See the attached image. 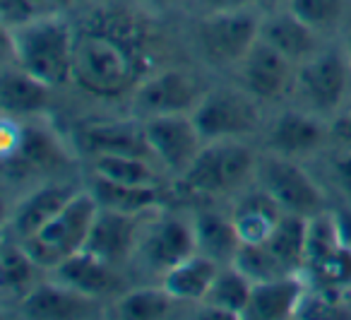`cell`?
Wrapping results in <instances>:
<instances>
[{
  "instance_id": "3",
  "label": "cell",
  "mask_w": 351,
  "mask_h": 320,
  "mask_svg": "<svg viewBox=\"0 0 351 320\" xmlns=\"http://www.w3.org/2000/svg\"><path fill=\"white\" fill-rule=\"evenodd\" d=\"M99 209L101 207L92 190H77L73 200L44 229L22 243L41 270H56L60 262L84 248Z\"/></svg>"
},
{
  "instance_id": "41",
  "label": "cell",
  "mask_w": 351,
  "mask_h": 320,
  "mask_svg": "<svg viewBox=\"0 0 351 320\" xmlns=\"http://www.w3.org/2000/svg\"><path fill=\"white\" fill-rule=\"evenodd\" d=\"M258 3H265V5H274V3H279V0H258Z\"/></svg>"
},
{
  "instance_id": "37",
  "label": "cell",
  "mask_w": 351,
  "mask_h": 320,
  "mask_svg": "<svg viewBox=\"0 0 351 320\" xmlns=\"http://www.w3.org/2000/svg\"><path fill=\"white\" fill-rule=\"evenodd\" d=\"M205 10V15H215V12H234L245 10L253 0H197Z\"/></svg>"
},
{
  "instance_id": "17",
  "label": "cell",
  "mask_w": 351,
  "mask_h": 320,
  "mask_svg": "<svg viewBox=\"0 0 351 320\" xmlns=\"http://www.w3.org/2000/svg\"><path fill=\"white\" fill-rule=\"evenodd\" d=\"M260 39L282 51L296 65L317 54L315 30L298 20L289 8L284 12H272L265 20H260Z\"/></svg>"
},
{
  "instance_id": "11",
  "label": "cell",
  "mask_w": 351,
  "mask_h": 320,
  "mask_svg": "<svg viewBox=\"0 0 351 320\" xmlns=\"http://www.w3.org/2000/svg\"><path fill=\"white\" fill-rule=\"evenodd\" d=\"M197 78L186 70H154L135 89V111L142 118L166 113H193L202 99Z\"/></svg>"
},
{
  "instance_id": "34",
  "label": "cell",
  "mask_w": 351,
  "mask_h": 320,
  "mask_svg": "<svg viewBox=\"0 0 351 320\" xmlns=\"http://www.w3.org/2000/svg\"><path fill=\"white\" fill-rule=\"evenodd\" d=\"M332 217V229H335V236L339 248L351 253V207L337 209V212L330 214Z\"/></svg>"
},
{
  "instance_id": "4",
  "label": "cell",
  "mask_w": 351,
  "mask_h": 320,
  "mask_svg": "<svg viewBox=\"0 0 351 320\" xmlns=\"http://www.w3.org/2000/svg\"><path fill=\"white\" fill-rule=\"evenodd\" d=\"M255 169V155L239 140H212L200 150L181 183L188 193L224 195L234 193L248 181Z\"/></svg>"
},
{
  "instance_id": "31",
  "label": "cell",
  "mask_w": 351,
  "mask_h": 320,
  "mask_svg": "<svg viewBox=\"0 0 351 320\" xmlns=\"http://www.w3.org/2000/svg\"><path fill=\"white\" fill-rule=\"evenodd\" d=\"M171 306H173V299L166 294L164 286L159 289L149 286V289H135L123 294L113 310H116V318L121 320H159L169 315Z\"/></svg>"
},
{
  "instance_id": "18",
  "label": "cell",
  "mask_w": 351,
  "mask_h": 320,
  "mask_svg": "<svg viewBox=\"0 0 351 320\" xmlns=\"http://www.w3.org/2000/svg\"><path fill=\"white\" fill-rule=\"evenodd\" d=\"M53 272H56V282L70 286V289L82 291L87 296H94V299L121 289L116 265H108V262L99 260L97 255H92L87 251H80L75 255H70Z\"/></svg>"
},
{
  "instance_id": "16",
  "label": "cell",
  "mask_w": 351,
  "mask_h": 320,
  "mask_svg": "<svg viewBox=\"0 0 351 320\" xmlns=\"http://www.w3.org/2000/svg\"><path fill=\"white\" fill-rule=\"evenodd\" d=\"M75 193H77V188H73L70 183H46L27 195L25 200H20L10 217L15 238L25 241V238L34 236L73 200Z\"/></svg>"
},
{
  "instance_id": "19",
  "label": "cell",
  "mask_w": 351,
  "mask_h": 320,
  "mask_svg": "<svg viewBox=\"0 0 351 320\" xmlns=\"http://www.w3.org/2000/svg\"><path fill=\"white\" fill-rule=\"evenodd\" d=\"M303 301V284L296 275L279 277L272 282L253 284L250 304L243 318L250 320H287L298 313Z\"/></svg>"
},
{
  "instance_id": "39",
  "label": "cell",
  "mask_w": 351,
  "mask_h": 320,
  "mask_svg": "<svg viewBox=\"0 0 351 320\" xmlns=\"http://www.w3.org/2000/svg\"><path fill=\"white\" fill-rule=\"evenodd\" d=\"M51 5H68V3H73V0H49Z\"/></svg>"
},
{
  "instance_id": "26",
  "label": "cell",
  "mask_w": 351,
  "mask_h": 320,
  "mask_svg": "<svg viewBox=\"0 0 351 320\" xmlns=\"http://www.w3.org/2000/svg\"><path fill=\"white\" fill-rule=\"evenodd\" d=\"M92 193L99 207L125 214H145L159 205V185H123L94 176Z\"/></svg>"
},
{
  "instance_id": "12",
  "label": "cell",
  "mask_w": 351,
  "mask_h": 320,
  "mask_svg": "<svg viewBox=\"0 0 351 320\" xmlns=\"http://www.w3.org/2000/svg\"><path fill=\"white\" fill-rule=\"evenodd\" d=\"M75 142L89 157L121 155V157H140V159L154 161L152 147L147 142L145 123H135V121L89 123V126H82L75 133Z\"/></svg>"
},
{
  "instance_id": "14",
  "label": "cell",
  "mask_w": 351,
  "mask_h": 320,
  "mask_svg": "<svg viewBox=\"0 0 351 320\" xmlns=\"http://www.w3.org/2000/svg\"><path fill=\"white\" fill-rule=\"evenodd\" d=\"M20 313L32 320H75L97 313V299L60 282H46L22 296Z\"/></svg>"
},
{
  "instance_id": "20",
  "label": "cell",
  "mask_w": 351,
  "mask_h": 320,
  "mask_svg": "<svg viewBox=\"0 0 351 320\" xmlns=\"http://www.w3.org/2000/svg\"><path fill=\"white\" fill-rule=\"evenodd\" d=\"M327 133H330V128L325 130V126L315 116H308L301 111H287L269 128V147L282 157L306 155V152H313L322 145Z\"/></svg>"
},
{
  "instance_id": "38",
  "label": "cell",
  "mask_w": 351,
  "mask_h": 320,
  "mask_svg": "<svg viewBox=\"0 0 351 320\" xmlns=\"http://www.w3.org/2000/svg\"><path fill=\"white\" fill-rule=\"evenodd\" d=\"M145 3H149V5H159V8H164V5H171L173 0H145Z\"/></svg>"
},
{
  "instance_id": "6",
  "label": "cell",
  "mask_w": 351,
  "mask_h": 320,
  "mask_svg": "<svg viewBox=\"0 0 351 320\" xmlns=\"http://www.w3.org/2000/svg\"><path fill=\"white\" fill-rule=\"evenodd\" d=\"M197 46L212 65H239L260 39V20L245 10L205 15L195 32Z\"/></svg>"
},
{
  "instance_id": "13",
  "label": "cell",
  "mask_w": 351,
  "mask_h": 320,
  "mask_svg": "<svg viewBox=\"0 0 351 320\" xmlns=\"http://www.w3.org/2000/svg\"><path fill=\"white\" fill-rule=\"evenodd\" d=\"M137 253L152 267V270L166 272L176 262L186 260L195 253V233L193 224H186L181 219H159L154 222L142 238L137 241Z\"/></svg>"
},
{
  "instance_id": "10",
  "label": "cell",
  "mask_w": 351,
  "mask_h": 320,
  "mask_svg": "<svg viewBox=\"0 0 351 320\" xmlns=\"http://www.w3.org/2000/svg\"><path fill=\"white\" fill-rule=\"evenodd\" d=\"M296 70L291 58L258 39L239 63V80L250 97L274 102L296 89Z\"/></svg>"
},
{
  "instance_id": "32",
  "label": "cell",
  "mask_w": 351,
  "mask_h": 320,
  "mask_svg": "<svg viewBox=\"0 0 351 320\" xmlns=\"http://www.w3.org/2000/svg\"><path fill=\"white\" fill-rule=\"evenodd\" d=\"M289 10L315 32L339 25L346 12V0H289Z\"/></svg>"
},
{
  "instance_id": "5",
  "label": "cell",
  "mask_w": 351,
  "mask_h": 320,
  "mask_svg": "<svg viewBox=\"0 0 351 320\" xmlns=\"http://www.w3.org/2000/svg\"><path fill=\"white\" fill-rule=\"evenodd\" d=\"M245 89H212L193 108V121L205 142L239 140L258 128V106Z\"/></svg>"
},
{
  "instance_id": "27",
  "label": "cell",
  "mask_w": 351,
  "mask_h": 320,
  "mask_svg": "<svg viewBox=\"0 0 351 320\" xmlns=\"http://www.w3.org/2000/svg\"><path fill=\"white\" fill-rule=\"evenodd\" d=\"M308 229H311V217L301 214H287L279 219L272 236L267 241V248L289 267L291 272H298L306 265L308 253Z\"/></svg>"
},
{
  "instance_id": "24",
  "label": "cell",
  "mask_w": 351,
  "mask_h": 320,
  "mask_svg": "<svg viewBox=\"0 0 351 320\" xmlns=\"http://www.w3.org/2000/svg\"><path fill=\"white\" fill-rule=\"evenodd\" d=\"M49 89L41 80L29 75L15 63V68H5L0 75V106L5 116H27L46 106Z\"/></svg>"
},
{
  "instance_id": "8",
  "label": "cell",
  "mask_w": 351,
  "mask_h": 320,
  "mask_svg": "<svg viewBox=\"0 0 351 320\" xmlns=\"http://www.w3.org/2000/svg\"><path fill=\"white\" fill-rule=\"evenodd\" d=\"M260 188H265L287 214L317 217L325 207L320 185L291 157H274L260 166Z\"/></svg>"
},
{
  "instance_id": "21",
  "label": "cell",
  "mask_w": 351,
  "mask_h": 320,
  "mask_svg": "<svg viewBox=\"0 0 351 320\" xmlns=\"http://www.w3.org/2000/svg\"><path fill=\"white\" fill-rule=\"evenodd\" d=\"M219 267V262L195 251L164 272L161 286L173 301H205Z\"/></svg>"
},
{
  "instance_id": "7",
  "label": "cell",
  "mask_w": 351,
  "mask_h": 320,
  "mask_svg": "<svg viewBox=\"0 0 351 320\" xmlns=\"http://www.w3.org/2000/svg\"><path fill=\"white\" fill-rule=\"evenodd\" d=\"M147 142L152 155L171 174L183 176L205 147L200 128L193 121V113H166V116L145 118Z\"/></svg>"
},
{
  "instance_id": "2",
  "label": "cell",
  "mask_w": 351,
  "mask_h": 320,
  "mask_svg": "<svg viewBox=\"0 0 351 320\" xmlns=\"http://www.w3.org/2000/svg\"><path fill=\"white\" fill-rule=\"evenodd\" d=\"M15 63L46 87H65L73 82L75 27L56 15H41L20 27L5 30Z\"/></svg>"
},
{
  "instance_id": "1",
  "label": "cell",
  "mask_w": 351,
  "mask_h": 320,
  "mask_svg": "<svg viewBox=\"0 0 351 320\" xmlns=\"http://www.w3.org/2000/svg\"><path fill=\"white\" fill-rule=\"evenodd\" d=\"M152 41L135 15L94 10L75 27L73 82L99 99L123 97L152 75Z\"/></svg>"
},
{
  "instance_id": "25",
  "label": "cell",
  "mask_w": 351,
  "mask_h": 320,
  "mask_svg": "<svg viewBox=\"0 0 351 320\" xmlns=\"http://www.w3.org/2000/svg\"><path fill=\"white\" fill-rule=\"evenodd\" d=\"M253 294V282L236 265H221L202 304L226 313L231 320L243 318Z\"/></svg>"
},
{
  "instance_id": "15",
  "label": "cell",
  "mask_w": 351,
  "mask_h": 320,
  "mask_svg": "<svg viewBox=\"0 0 351 320\" xmlns=\"http://www.w3.org/2000/svg\"><path fill=\"white\" fill-rule=\"evenodd\" d=\"M137 217L140 214H125L101 207L97 219H94L92 231H89L82 251L92 253V255H97L99 260L108 262V265L123 262L137 248V233H140Z\"/></svg>"
},
{
  "instance_id": "35",
  "label": "cell",
  "mask_w": 351,
  "mask_h": 320,
  "mask_svg": "<svg viewBox=\"0 0 351 320\" xmlns=\"http://www.w3.org/2000/svg\"><path fill=\"white\" fill-rule=\"evenodd\" d=\"M332 174H335V181L341 188V193L351 198V150L332 164Z\"/></svg>"
},
{
  "instance_id": "40",
  "label": "cell",
  "mask_w": 351,
  "mask_h": 320,
  "mask_svg": "<svg viewBox=\"0 0 351 320\" xmlns=\"http://www.w3.org/2000/svg\"><path fill=\"white\" fill-rule=\"evenodd\" d=\"M346 60L351 63V34H349V41H346Z\"/></svg>"
},
{
  "instance_id": "30",
  "label": "cell",
  "mask_w": 351,
  "mask_h": 320,
  "mask_svg": "<svg viewBox=\"0 0 351 320\" xmlns=\"http://www.w3.org/2000/svg\"><path fill=\"white\" fill-rule=\"evenodd\" d=\"M231 265L239 267L253 284H263V282H272L279 279V277L296 275L269 251L267 243H241Z\"/></svg>"
},
{
  "instance_id": "29",
  "label": "cell",
  "mask_w": 351,
  "mask_h": 320,
  "mask_svg": "<svg viewBox=\"0 0 351 320\" xmlns=\"http://www.w3.org/2000/svg\"><path fill=\"white\" fill-rule=\"evenodd\" d=\"M41 270L20 238L5 241L0 248V284L12 294H27L34 282V272Z\"/></svg>"
},
{
  "instance_id": "28",
  "label": "cell",
  "mask_w": 351,
  "mask_h": 320,
  "mask_svg": "<svg viewBox=\"0 0 351 320\" xmlns=\"http://www.w3.org/2000/svg\"><path fill=\"white\" fill-rule=\"evenodd\" d=\"M92 159V171L97 179L123 185H159V174L152 169L149 159L121 155H99Z\"/></svg>"
},
{
  "instance_id": "23",
  "label": "cell",
  "mask_w": 351,
  "mask_h": 320,
  "mask_svg": "<svg viewBox=\"0 0 351 320\" xmlns=\"http://www.w3.org/2000/svg\"><path fill=\"white\" fill-rule=\"evenodd\" d=\"M195 233V251L212 258L219 265H231L241 248V236L236 231L234 219H226L217 212H202L193 222Z\"/></svg>"
},
{
  "instance_id": "9",
  "label": "cell",
  "mask_w": 351,
  "mask_h": 320,
  "mask_svg": "<svg viewBox=\"0 0 351 320\" xmlns=\"http://www.w3.org/2000/svg\"><path fill=\"white\" fill-rule=\"evenodd\" d=\"M349 70L351 63L335 51L315 54L298 63L296 92L315 111L335 113L344 106V97L349 92Z\"/></svg>"
},
{
  "instance_id": "33",
  "label": "cell",
  "mask_w": 351,
  "mask_h": 320,
  "mask_svg": "<svg viewBox=\"0 0 351 320\" xmlns=\"http://www.w3.org/2000/svg\"><path fill=\"white\" fill-rule=\"evenodd\" d=\"M44 3H49V0H0L3 27L12 30V27H20V25H25V22L36 20V17H41V15H49V12L41 8Z\"/></svg>"
},
{
  "instance_id": "22",
  "label": "cell",
  "mask_w": 351,
  "mask_h": 320,
  "mask_svg": "<svg viewBox=\"0 0 351 320\" xmlns=\"http://www.w3.org/2000/svg\"><path fill=\"white\" fill-rule=\"evenodd\" d=\"M282 217L284 209L265 188L253 190L245 198H241L231 214L243 243H267Z\"/></svg>"
},
{
  "instance_id": "36",
  "label": "cell",
  "mask_w": 351,
  "mask_h": 320,
  "mask_svg": "<svg viewBox=\"0 0 351 320\" xmlns=\"http://www.w3.org/2000/svg\"><path fill=\"white\" fill-rule=\"evenodd\" d=\"M330 135L339 140L341 145H351V104H346L344 111L332 121Z\"/></svg>"
}]
</instances>
